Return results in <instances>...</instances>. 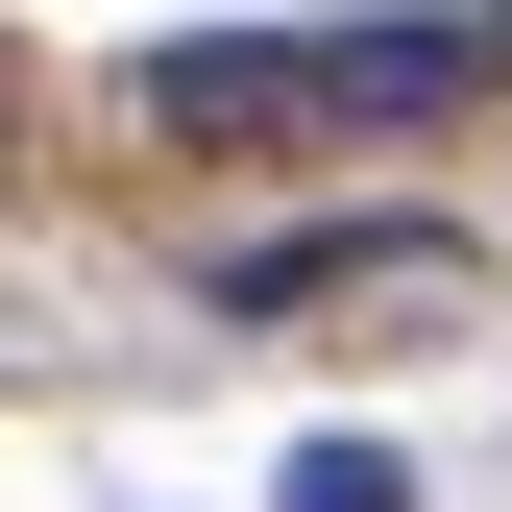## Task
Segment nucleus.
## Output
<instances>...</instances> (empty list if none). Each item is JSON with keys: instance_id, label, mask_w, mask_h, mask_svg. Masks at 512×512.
I'll return each instance as SVG.
<instances>
[{"instance_id": "obj_2", "label": "nucleus", "mask_w": 512, "mask_h": 512, "mask_svg": "<svg viewBox=\"0 0 512 512\" xmlns=\"http://www.w3.org/2000/svg\"><path fill=\"white\" fill-rule=\"evenodd\" d=\"M391 269H439V220H293L220 269V317H317V293H391Z\"/></svg>"}, {"instance_id": "obj_4", "label": "nucleus", "mask_w": 512, "mask_h": 512, "mask_svg": "<svg viewBox=\"0 0 512 512\" xmlns=\"http://www.w3.org/2000/svg\"><path fill=\"white\" fill-rule=\"evenodd\" d=\"M0 147H25V98H0Z\"/></svg>"}, {"instance_id": "obj_1", "label": "nucleus", "mask_w": 512, "mask_h": 512, "mask_svg": "<svg viewBox=\"0 0 512 512\" xmlns=\"http://www.w3.org/2000/svg\"><path fill=\"white\" fill-rule=\"evenodd\" d=\"M464 74L488 25H220V49H147V122H415Z\"/></svg>"}, {"instance_id": "obj_3", "label": "nucleus", "mask_w": 512, "mask_h": 512, "mask_svg": "<svg viewBox=\"0 0 512 512\" xmlns=\"http://www.w3.org/2000/svg\"><path fill=\"white\" fill-rule=\"evenodd\" d=\"M269 512H415V464H391V439H293V488Z\"/></svg>"}]
</instances>
